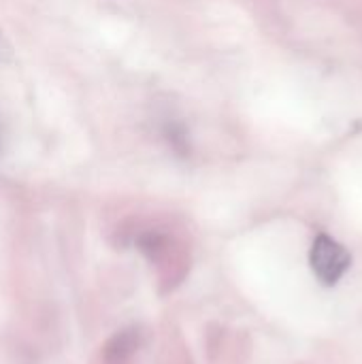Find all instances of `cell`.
Instances as JSON below:
<instances>
[{
	"label": "cell",
	"mask_w": 362,
	"mask_h": 364,
	"mask_svg": "<svg viewBox=\"0 0 362 364\" xmlns=\"http://www.w3.org/2000/svg\"><path fill=\"white\" fill-rule=\"evenodd\" d=\"M309 262H312V271L320 279V284L331 288V286H337L339 279L346 275V271L352 264V256L333 237L318 235L312 245Z\"/></svg>",
	"instance_id": "1"
},
{
	"label": "cell",
	"mask_w": 362,
	"mask_h": 364,
	"mask_svg": "<svg viewBox=\"0 0 362 364\" xmlns=\"http://www.w3.org/2000/svg\"><path fill=\"white\" fill-rule=\"evenodd\" d=\"M141 346L139 328H124L115 333L102 348V364H128Z\"/></svg>",
	"instance_id": "2"
},
{
	"label": "cell",
	"mask_w": 362,
	"mask_h": 364,
	"mask_svg": "<svg viewBox=\"0 0 362 364\" xmlns=\"http://www.w3.org/2000/svg\"><path fill=\"white\" fill-rule=\"evenodd\" d=\"M11 58V47H9V43L0 36V62H4V60H9Z\"/></svg>",
	"instance_id": "3"
}]
</instances>
